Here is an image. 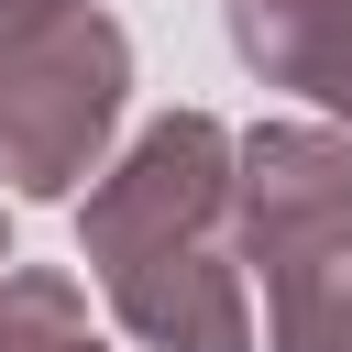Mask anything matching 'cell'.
<instances>
[{"mask_svg": "<svg viewBox=\"0 0 352 352\" xmlns=\"http://www.w3.org/2000/svg\"><path fill=\"white\" fill-rule=\"evenodd\" d=\"M121 88H132V44L110 11L77 0L44 22H0V187L66 198L77 176H99Z\"/></svg>", "mask_w": 352, "mask_h": 352, "instance_id": "6da1fadb", "label": "cell"}, {"mask_svg": "<svg viewBox=\"0 0 352 352\" xmlns=\"http://www.w3.org/2000/svg\"><path fill=\"white\" fill-rule=\"evenodd\" d=\"M231 165H242V143H231L209 110H165V121L88 187V209H77V242H88V264H99V286L132 275V264H165V253L220 242V231H231Z\"/></svg>", "mask_w": 352, "mask_h": 352, "instance_id": "7a4b0ae2", "label": "cell"}, {"mask_svg": "<svg viewBox=\"0 0 352 352\" xmlns=\"http://www.w3.org/2000/svg\"><path fill=\"white\" fill-rule=\"evenodd\" d=\"M352 231V132H308V121H275L242 143L231 165V242L253 275L319 253Z\"/></svg>", "mask_w": 352, "mask_h": 352, "instance_id": "3957f363", "label": "cell"}, {"mask_svg": "<svg viewBox=\"0 0 352 352\" xmlns=\"http://www.w3.org/2000/svg\"><path fill=\"white\" fill-rule=\"evenodd\" d=\"M231 44L275 88H308L352 121V0H231Z\"/></svg>", "mask_w": 352, "mask_h": 352, "instance_id": "277c9868", "label": "cell"}, {"mask_svg": "<svg viewBox=\"0 0 352 352\" xmlns=\"http://www.w3.org/2000/svg\"><path fill=\"white\" fill-rule=\"evenodd\" d=\"M264 341L275 352H352V231L264 275Z\"/></svg>", "mask_w": 352, "mask_h": 352, "instance_id": "5b68a950", "label": "cell"}, {"mask_svg": "<svg viewBox=\"0 0 352 352\" xmlns=\"http://www.w3.org/2000/svg\"><path fill=\"white\" fill-rule=\"evenodd\" d=\"M0 352H88L77 286L44 275V264H11V275H0Z\"/></svg>", "mask_w": 352, "mask_h": 352, "instance_id": "8992f818", "label": "cell"}, {"mask_svg": "<svg viewBox=\"0 0 352 352\" xmlns=\"http://www.w3.org/2000/svg\"><path fill=\"white\" fill-rule=\"evenodd\" d=\"M44 11H77V0H0V22H44Z\"/></svg>", "mask_w": 352, "mask_h": 352, "instance_id": "52a82bcc", "label": "cell"}, {"mask_svg": "<svg viewBox=\"0 0 352 352\" xmlns=\"http://www.w3.org/2000/svg\"><path fill=\"white\" fill-rule=\"evenodd\" d=\"M0 275H11V242H0Z\"/></svg>", "mask_w": 352, "mask_h": 352, "instance_id": "ba28073f", "label": "cell"}, {"mask_svg": "<svg viewBox=\"0 0 352 352\" xmlns=\"http://www.w3.org/2000/svg\"><path fill=\"white\" fill-rule=\"evenodd\" d=\"M88 352H99V341H88Z\"/></svg>", "mask_w": 352, "mask_h": 352, "instance_id": "9c48e42d", "label": "cell"}]
</instances>
